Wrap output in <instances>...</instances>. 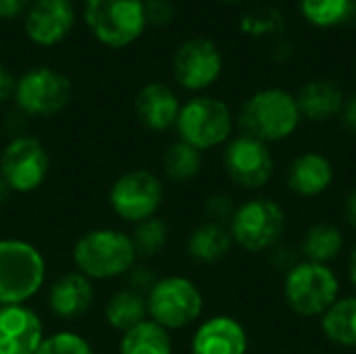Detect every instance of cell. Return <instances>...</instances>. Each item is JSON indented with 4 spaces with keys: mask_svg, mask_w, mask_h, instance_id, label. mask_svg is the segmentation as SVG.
<instances>
[{
    "mask_svg": "<svg viewBox=\"0 0 356 354\" xmlns=\"http://www.w3.org/2000/svg\"><path fill=\"white\" fill-rule=\"evenodd\" d=\"M71 261L75 271L88 280L108 282L123 277L138 263V255L129 234L115 227H96L77 238Z\"/></svg>",
    "mask_w": 356,
    "mask_h": 354,
    "instance_id": "obj_1",
    "label": "cell"
},
{
    "mask_svg": "<svg viewBox=\"0 0 356 354\" xmlns=\"http://www.w3.org/2000/svg\"><path fill=\"white\" fill-rule=\"evenodd\" d=\"M302 117L296 96L284 88H265L248 96L238 111L242 134L265 144L288 140L300 125Z\"/></svg>",
    "mask_w": 356,
    "mask_h": 354,
    "instance_id": "obj_2",
    "label": "cell"
},
{
    "mask_svg": "<svg viewBox=\"0 0 356 354\" xmlns=\"http://www.w3.org/2000/svg\"><path fill=\"white\" fill-rule=\"evenodd\" d=\"M48 265L38 246L21 238L0 240V307L27 305L46 284Z\"/></svg>",
    "mask_w": 356,
    "mask_h": 354,
    "instance_id": "obj_3",
    "label": "cell"
},
{
    "mask_svg": "<svg viewBox=\"0 0 356 354\" xmlns=\"http://www.w3.org/2000/svg\"><path fill=\"white\" fill-rule=\"evenodd\" d=\"M288 217L280 202L271 198H250L236 207L227 230L234 244L246 252H269L286 234Z\"/></svg>",
    "mask_w": 356,
    "mask_h": 354,
    "instance_id": "obj_4",
    "label": "cell"
},
{
    "mask_svg": "<svg viewBox=\"0 0 356 354\" xmlns=\"http://www.w3.org/2000/svg\"><path fill=\"white\" fill-rule=\"evenodd\" d=\"M340 298V280L330 265L300 261L284 277V300L298 317H321Z\"/></svg>",
    "mask_w": 356,
    "mask_h": 354,
    "instance_id": "obj_5",
    "label": "cell"
},
{
    "mask_svg": "<svg viewBox=\"0 0 356 354\" xmlns=\"http://www.w3.org/2000/svg\"><path fill=\"white\" fill-rule=\"evenodd\" d=\"M148 319L165 330H184L194 325L204 311V296L196 282L186 275L159 277L146 294Z\"/></svg>",
    "mask_w": 356,
    "mask_h": 354,
    "instance_id": "obj_6",
    "label": "cell"
},
{
    "mask_svg": "<svg viewBox=\"0 0 356 354\" xmlns=\"http://www.w3.org/2000/svg\"><path fill=\"white\" fill-rule=\"evenodd\" d=\"M175 129L181 142L204 152L232 140L234 115L232 108L219 98L194 96L181 104Z\"/></svg>",
    "mask_w": 356,
    "mask_h": 354,
    "instance_id": "obj_7",
    "label": "cell"
},
{
    "mask_svg": "<svg viewBox=\"0 0 356 354\" xmlns=\"http://www.w3.org/2000/svg\"><path fill=\"white\" fill-rule=\"evenodd\" d=\"M86 25L108 48H127L146 29L144 0H86Z\"/></svg>",
    "mask_w": 356,
    "mask_h": 354,
    "instance_id": "obj_8",
    "label": "cell"
},
{
    "mask_svg": "<svg viewBox=\"0 0 356 354\" xmlns=\"http://www.w3.org/2000/svg\"><path fill=\"white\" fill-rule=\"evenodd\" d=\"M163 179L148 169H129L121 173L108 190V204L113 213L131 225L154 217L163 207Z\"/></svg>",
    "mask_w": 356,
    "mask_h": 354,
    "instance_id": "obj_9",
    "label": "cell"
},
{
    "mask_svg": "<svg viewBox=\"0 0 356 354\" xmlns=\"http://www.w3.org/2000/svg\"><path fill=\"white\" fill-rule=\"evenodd\" d=\"M50 173V154L33 136H13L0 152V179L13 194L35 192Z\"/></svg>",
    "mask_w": 356,
    "mask_h": 354,
    "instance_id": "obj_10",
    "label": "cell"
},
{
    "mask_svg": "<svg viewBox=\"0 0 356 354\" xmlns=\"http://www.w3.org/2000/svg\"><path fill=\"white\" fill-rule=\"evenodd\" d=\"M71 90V79L65 73L52 67H35L17 79L13 98L25 117L46 119L67 108Z\"/></svg>",
    "mask_w": 356,
    "mask_h": 354,
    "instance_id": "obj_11",
    "label": "cell"
},
{
    "mask_svg": "<svg viewBox=\"0 0 356 354\" xmlns=\"http://www.w3.org/2000/svg\"><path fill=\"white\" fill-rule=\"evenodd\" d=\"M223 169L236 186L246 190H261L271 182L275 161L269 144L240 134L232 138L223 148Z\"/></svg>",
    "mask_w": 356,
    "mask_h": 354,
    "instance_id": "obj_12",
    "label": "cell"
},
{
    "mask_svg": "<svg viewBox=\"0 0 356 354\" xmlns=\"http://www.w3.org/2000/svg\"><path fill=\"white\" fill-rule=\"evenodd\" d=\"M223 73V54L209 38H190L173 54L175 81L188 92H204Z\"/></svg>",
    "mask_w": 356,
    "mask_h": 354,
    "instance_id": "obj_13",
    "label": "cell"
},
{
    "mask_svg": "<svg viewBox=\"0 0 356 354\" xmlns=\"http://www.w3.org/2000/svg\"><path fill=\"white\" fill-rule=\"evenodd\" d=\"M75 25V6L71 0H33L25 13L23 29L27 38L50 48L60 44Z\"/></svg>",
    "mask_w": 356,
    "mask_h": 354,
    "instance_id": "obj_14",
    "label": "cell"
},
{
    "mask_svg": "<svg viewBox=\"0 0 356 354\" xmlns=\"http://www.w3.org/2000/svg\"><path fill=\"white\" fill-rule=\"evenodd\" d=\"M44 338V323L29 305L0 307V354H35Z\"/></svg>",
    "mask_w": 356,
    "mask_h": 354,
    "instance_id": "obj_15",
    "label": "cell"
},
{
    "mask_svg": "<svg viewBox=\"0 0 356 354\" xmlns=\"http://www.w3.org/2000/svg\"><path fill=\"white\" fill-rule=\"evenodd\" d=\"M248 334L246 328L232 315H213L198 323L190 354H246Z\"/></svg>",
    "mask_w": 356,
    "mask_h": 354,
    "instance_id": "obj_16",
    "label": "cell"
},
{
    "mask_svg": "<svg viewBox=\"0 0 356 354\" xmlns=\"http://www.w3.org/2000/svg\"><path fill=\"white\" fill-rule=\"evenodd\" d=\"M94 282L79 271H69L56 277L48 288V311L60 321L81 319L94 305Z\"/></svg>",
    "mask_w": 356,
    "mask_h": 354,
    "instance_id": "obj_17",
    "label": "cell"
},
{
    "mask_svg": "<svg viewBox=\"0 0 356 354\" xmlns=\"http://www.w3.org/2000/svg\"><path fill=\"white\" fill-rule=\"evenodd\" d=\"M134 111L138 121L148 131L161 134L175 127L181 111V102L169 86L154 81V83H146L138 92L134 100Z\"/></svg>",
    "mask_w": 356,
    "mask_h": 354,
    "instance_id": "obj_18",
    "label": "cell"
},
{
    "mask_svg": "<svg viewBox=\"0 0 356 354\" xmlns=\"http://www.w3.org/2000/svg\"><path fill=\"white\" fill-rule=\"evenodd\" d=\"M332 184L334 165L325 154L317 150L298 154L288 167V188L302 198L321 196L332 188Z\"/></svg>",
    "mask_w": 356,
    "mask_h": 354,
    "instance_id": "obj_19",
    "label": "cell"
},
{
    "mask_svg": "<svg viewBox=\"0 0 356 354\" xmlns=\"http://www.w3.org/2000/svg\"><path fill=\"white\" fill-rule=\"evenodd\" d=\"M294 96L300 117L313 123H323L338 117L346 100L344 90L332 79L307 81Z\"/></svg>",
    "mask_w": 356,
    "mask_h": 354,
    "instance_id": "obj_20",
    "label": "cell"
},
{
    "mask_svg": "<svg viewBox=\"0 0 356 354\" xmlns=\"http://www.w3.org/2000/svg\"><path fill=\"white\" fill-rule=\"evenodd\" d=\"M186 248L192 261L202 263V265H215L232 252L234 238L227 225L202 221L190 232Z\"/></svg>",
    "mask_w": 356,
    "mask_h": 354,
    "instance_id": "obj_21",
    "label": "cell"
},
{
    "mask_svg": "<svg viewBox=\"0 0 356 354\" xmlns=\"http://www.w3.org/2000/svg\"><path fill=\"white\" fill-rule=\"evenodd\" d=\"M146 319H148L146 296L129 288L115 292L104 305V321L115 332L125 334Z\"/></svg>",
    "mask_w": 356,
    "mask_h": 354,
    "instance_id": "obj_22",
    "label": "cell"
},
{
    "mask_svg": "<svg viewBox=\"0 0 356 354\" xmlns=\"http://www.w3.org/2000/svg\"><path fill=\"white\" fill-rule=\"evenodd\" d=\"M323 336L344 348H356V294L340 296L321 317Z\"/></svg>",
    "mask_w": 356,
    "mask_h": 354,
    "instance_id": "obj_23",
    "label": "cell"
},
{
    "mask_svg": "<svg viewBox=\"0 0 356 354\" xmlns=\"http://www.w3.org/2000/svg\"><path fill=\"white\" fill-rule=\"evenodd\" d=\"M119 354H173L171 332L146 319L121 336Z\"/></svg>",
    "mask_w": 356,
    "mask_h": 354,
    "instance_id": "obj_24",
    "label": "cell"
},
{
    "mask_svg": "<svg viewBox=\"0 0 356 354\" xmlns=\"http://www.w3.org/2000/svg\"><path fill=\"white\" fill-rule=\"evenodd\" d=\"M344 248V234L334 223H315L307 230L300 252L305 255V261L330 265Z\"/></svg>",
    "mask_w": 356,
    "mask_h": 354,
    "instance_id": "obj_25",
    "label": "cell"
},
{
    "mask_svg": "<svg viewBox=\"0 0 356 354\" xmlns=\"http://www.w3.org/2000/svg\"><path fill=\"white\" fill-rule=\"evenodd\" d=\"M161 167H163V173L171 182H177V184L192 182L202 169V152L177 140L163 152Z\"/></svg>",
    "mask_w": 356,
    "mask_h": 354,
    "instance_id": "obj_26",
    "label": "cell"
},
{
    "mask_svg": "<svg viewBox=\"0 0 356 354\" xmlns=\"http://www.w3.org/2000/svg\"><path fill=\"white\" fill-rule=\"evenodd\" d=\"M300 15L315 27H336L356 19V0H300Z\"/></svg>",
    "mask_w": 356,
    "mask_h": 354,
    "instance_id": "obj_27",
    "label": "cell"
},
{
    "mask_svg": "<svg viewBox=\"0 0 356 354\" xmlns=\"http://www.w3.org/2000/svg\"><path fill=\"white\" fill-rule=\"evenodd\" d=\"M129 238L134 242L138 259H152L165 250L169 242V225L163 217L154 215L150 219L136 223Z\"/></svg>",
    "mask_w": 356,
    "mask_h": 354,
    "instance_id": "obj_28",
    "label": "cell"
},
{
    "mask_svg": "<svg viewBox=\"0 0 356 354\" xmlns=\"http://www.w3.org/2000/svg\"><path fill=\"white\" fill-rule=\"evenodd\" d=\"M35 354H96V351L81 334L71 330H60L46 336Z\"/></svg>",
    "mask_w": 356,
    "mask_h": 354,
    "instance_id": "obj_29",
    "label": "cell"
},
{
    "mask_svg": "<svg viewBox=\"0 0 356 354\" xmlns=\"http://www.w3.org/2000/svg\"><path fill=\"white\" fill-rule=\"evenodd\" d=\"M236 213V204L229 196L225 194H213L207 198L204 202V215H207V221H213V223H221V225H227L232 221Z\"/></svg>",
    "mask_w": 356,
    "mask_h": 354,
    "instance_id": "obj_30",
    "label": "cell"
},
{
    "mask_svg": "<svg viewBox=\"0 0 356 354\" xmlns=\"http://www.w3.org/2000/svg\"><path fill=\"white\" fill-rule=\"evenodd\" d=\"M284 25V19L277 10L269 13L267 17H254V15H246L242 21H240V27L244 33H250V35H263V33H269V31H275Z\"/></svg>",
    "mask_w": 356,
    "mask_h": 354,
    "instance_id": "obj_31",
    "label": "cell"
},
{
    "mask_svg": "<svg viewBox=\"0 0 356 354\" xmlns=\"http://www.w3.org/2000/svg\"><path fill=\"white\" fill-rule=\"evenodd\" d=\"M146 23L154 27H165L175 17V6L171 0H144Z\"/></svg>",
    "mask_w": 356,
    "mask_h": 354,
    "instance_id": "obj_32",
    "label": "cell"
},
{
    "mask_svg": "<svg viewBox=\"0 0 356 354\" xmlns=\"http://www.w3.org/2000/svg\"><path fill=\"white\" fill-rule=\"evenodd\" d=\"M123 280L127 282V288L134 290V292H140V294H148V290L156 284V273L148 267V265H142V263H136L125 275Z\"/></svg>",
    "mask_w": 356,
    "mask_h": 354,
    "instance_id": "obj_33",
    "label": "cell"
},
{
    "mask_svg": "<svg viewBox=\"0 0 356 354\" xmlns=\"http://www.w3.org/2000/svg\"><path fill=\"white\" fill-rule=\"evenodd\" d=\"M269 255H271V263L275 265V269H280L284 273H288L290 269H294L300 263V259L296 257L294 250H290L286 246H280V244L273 250H269Z\"/></svg>",
    "mask_w": 356,
    "mask_h": 354,
    "instance_id": "obj_34",
    "label": "cell"
},
{
    "mask_svg": "<svg viewBox=\"0 0 356 354\" xmlns=\"http://www.w3.org/2000/svg\"><path fill=\"white\" fill-rule=\"evenodd\" d=\"M33 0H0V19H17L27 13Z\"/></svg>",
    "mask_w": 356,
    "mask_h": 354,
    "instance_id": "obj_35",
    "label": "cell"
},
{
    "mask_svg": "<svg viewBox=\"0 0 356 354\" xmlns=\"http://www.w3.org/2000/svg\"><path fill=\"white\" fill-rule=\"evenodd\" d=\"M344 123V127L350 131V134H356V94H353L350 98L344 100V106L338 115Z\"/></svg>",
    "mask_w": 356,
    "mask_h": 354,
    "instance_id": "obj_36",
    "label": "cell"
},
{
    "mask_svg": "<svg viewBox=\"0 0 356 354\" xmlns=\"http://www.w3.org/2000/svg\"><path fill=\"white\" fill-rule=\"evenodd\" d=\"M15 86H17V81H15L13 73L0 65V102H6L8 98L15 96Z\"/></svg>",
    "mask_w": 356,
    "mask_h": 354,
    "instance_id": "obj_37",
    "label": "cell"
},
{
    "mask_svg": "<svg viewBox=\"0 0 356 354\" xmlns=\"http://www.w3.org/2000/svg\"><path fill=\"white\" fill-rule=\"evenodd\" d=\"M344 217H346V223L356 232V190H353L344 202Z\"/></svg>",
    "mask_w": 356,
    "mask_h": 354,
    "instance_id": "obj_38",
    "label": "cell"
},
{
    "mask_svg": "<svg viewBox=\"0 0 356 354\" xmlns=\"http://www.w3.org/2000/svg\"><path fill=\"white\" fill-rule=\"evenodd\" d=\"M290 54H292V46H290V42H277L275 44V48H273V56L277 58V61H288L290 58Z\"/></svg>",
    "mask_w": 356,
    "mask_h": 354,
    "instance_id": "obj_39",
    "label": "cell"
},
{
    "mask_svg": "<svg viewBox=\"0 0 356 354\" xmlns=\"http://www.w3.org/2000/svg\"><path fill=\"white\" fill-rule=\"evenodd\" d=\"M348 277H350V284H353L356 294V244L350 252V259H348Z\"/></svg>",
    "mask_w": 356,
    "mask_h": 354,
    "instance_id": "obj_40",
    "label": "cell"
},
{
    "mask_svg": "<svg viewBox=\"0 0 356 354\" xmlns=\"http://www.w3.org/2000/svg\"><path fill=\"white\" fill-rule=\"evenodd\" d=\"M10 196H13L10 188H8V186H6V184H4V182L0 179V207H2V204H6Z\"/></svg>",
    "mask_w": 356,
    "mask_h": 354,
    "instance_id": "obj_41",
    "label": "cell"
},
{
    "mask_svg": "<svg viewBox=\"0 0 356 354\" xmlns=\"http://www.w3.org/2000/svg\"><path fill=\"white\" fill-rule=\"evenodd\" d=\"M223 2H227V4H238V2H242V0H223Z\"/></svg>",
    "mask_w": 356,
    "mask_h": 354,
    "instance_id": "obj_42",
    "label": "cell"
}]
</instances>
